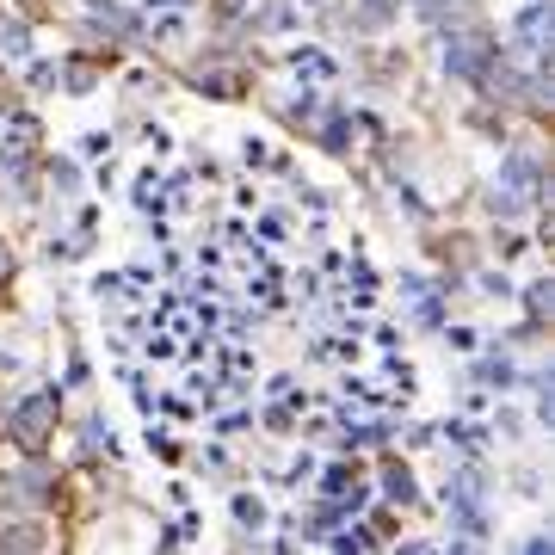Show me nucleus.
Listing matches in <instances>:
<instances>
[{
    "label": "nucleus",
    "mask_w": 555,
    "mask_h": 555,
    "mask_svg": "<svg viewBox=\"0 0 555 555\" xmlns=\"http://www.w3.org/2000/svg\"><path fill=\"white\" fill-rule=\"evenodd\" d=\"M50 426H56V389L25 395L13 414H7V432H13V444H25V451H37V444L50 438Z\"/></svg>",
    "instance_id": "f257e3e1"
},
{
    "label": "nucleus",
    "mask_w": 555,
    "mask_h": 555,
    "mask_svg": "<svg viewBox=\"0 0 555 555\" xmlns=\"http://www.w3.org/2000/svg\"><path fill=\"white\" fill-rule=\"evenodd\" d=\"M444 68L463 74V81H481V74H494V44H488V31H457L451 50H444Z\"/></svg>",
    "instance_id": "f03ea898"
},
{
    "label": "nucleus",
    "mask_w": 555,
    "mask_h": 555,
    "mask_svg": "<svg viewBox=\"0 0 555 555\" xmlns=\"http://www.w3.org/2000/svg\"><path fill=\"white\" fill-rule=\"evenodd\" d=\"M500 185H506L518 204H531V198L543 192V173H537V161H531V155H512V161H506V173H500Z\"/></svg>",
    "instance_id": "7ed1b4c3"
},
{
    "label": "nucleus",
    "mask_w": 555,
    "mask_h": 555,
    "mask_svg": "<svg viewBox=\"0 0 555 555\" xmlns=\"http://www.w3.org/2000/svg\"><path fill=\"white\" fill-rule=\"evenodd\" d=\"M518 37H525V50H543V37H549V7H543V0H531V7H525Z\"/></svg>",
    "instance_id": "20e7f679"
},
{
    "label": "nucleus",
    "mask_w": 555,
    "mask_h": 555,
    "mask_svg": "<svg viewBox=\"0 0 555 555\" xmlns=\"http://www.w3.org/2000/svg\"><path fill=\"white\" fill-rule=\"evenodd\" d=\"M389 13H395V0H358L352 25H358V31H377V25H389Z\"/></svg>",
    "instance_id": "39448f33"
},
{
    "label": "nucleus",
    "mask_w": 555,
    "mask_h": 555,
    "mask_svg": "<svg viewBox=\"0 0 555 555\" xmlns=\"http://www.w3.org/2000/svg\"><path fill=\"white\" fill-rule=\"evenodd\" d=\"M25 50H31L25 19H0V56H25Z\"/></svg>",
    "instance_id": "423d86ee"
},
{
    "label": "nucleus",
    "mask_w": 555,
    "mask_h": 555,
    "mask_svg": "<svg viewBox=\"0 0 555 555\" xmlns=\"http://www.w3.org/2000/svg\"><path fill=\"white\" fill-rule=\"evenodd\" d=\"M7 549L13 555H37V549H44V531H37V525H13L7 531Z\"/></svg>",
    "instance_id": "0eeeda50"
},
{
    "label": "nucleus",
    "mask_w": 555,
    "mask_h": 555,
    "mask_svg": "<svg viewBox=\"0 0 555 555\" xmlns=\"http://www.w3.org/2000/svg\"><path fill=\"white\" fill-rule=\"evenodd\" d=\"M488 210H494V216H518L525 204H518V198L506 192V185H494V192H488Z\"/></svg>",
    "instance_id": "6e6552de"
},
{
    "label": "nucleus",
    "mask_w": 555,
    "mask_h": 555,
    "mask_svg": "<svg viewBox=\"0 0 555 555\" xmlns=\"http://www.w3.org/2000/svg\"><path fill=\"white\" fill-rule=\"evenodd\" d=\"M383 488H389L395 500H407V494H414V481H407V469H395V463H389V469H383Z\"/></svg>",
    "instance_id": "1a4fd4ad"
},
{
    "label": "nucleus",
    "mask_w": 555,
    "mask_h": 555,
    "mask_svg": "<svg viewBox=\"0 0 555 555\" xmlns=\"http://www.w3.org/2000/svg\"><path fill=\"white\" fill-rule=\"evenodd\" d=\"M525 296H531V315H549V303H555V290H549V278H543V284H531Z\"/></svg>",
    "instance_id": "9d476101"
},
{
    "label": "nucleus",
    "mask_w": 555,
    "mask_h": 555,
    "mask_svg": "<svg viewBox=\"0 0 555 555\" xmlns=\"http://www.w3.org/2000/svg\"><path fill=\"white\" fill-rule=\"evenodd\" d=\"M364 543H370L364 531H346V537H340V543H333V549H340V555H364Z\"/></svg>",
    "instance_id": "9b49d317"
},
{
    "label": "nucleus",
    "mask_w": 555,
    "mask_h": 555,
    "mask_svg": "<svg viewBox=\"0 0 555 555\" xmlns=\"http://www.w3.org/2000/svg\"><path fill=\"white\" fill-rule=\"evenodd\" d=\"M506 377H512V370H506L500 358H488V364H481V383H506Z\"/></svg>",
    "instance_id": "f8f14e48"
},
{
    "label": "nucleus",
    "mask_w": 555,
    "mask_h": 555,
    "mask_svg": "<svg viewBox=\"0 0 555 555\" xmlns=\"http://www.w3.org/2000/svg\"><path fill=\"white\" fill-rule=\"evenodd\" d=\"M148 7H185V0H148Z\"/></svg>",
    "instance_id": "ddd939ff"
},
{
    "label": "nucleus",
    "mask_w": 555,
    "mask_h": 555,
    "mask_svg": "<svg viewBox=\"0 0 555 555\" xmlns=\"http://www.w3.org/2000/svg\"><path fill=\"white\" fill-rule=\"evenodd\" d=\"M7 266H13V259H7V253H0V278H7Z\"/></svg>",
    "instance_id": "4468645a"
},
{
    "label": "nucleus",
    "mask_w": 555,
    "mask_h": 555,
    "mask_svg": "<svg viewBox=\"0 0 555 555\" xmlns=\"http://www.w3.org/2000/svg\"><path fill=\"white\" fill-rule=\"evenodd\" d=\"M531 555H549V543H531Z\"/></svg>",
    "instance_id": "2eb2a0df"
},
{
    "label": "nucleus",
    "mask_w": 555,
    "mask_h": 555,
    "mask_svg": "<svg viewBox=\"0 0 555 555\" xmlns=\"http://www.w3.org/2000/svg\"><path fill=\"white\" fill-rule=\"evenodd\" d=\"M222 7H229V13H235V7H241V0H222Z\"/></svg>",
    "instance_id": "dca6fc26"
}]
</instances>
